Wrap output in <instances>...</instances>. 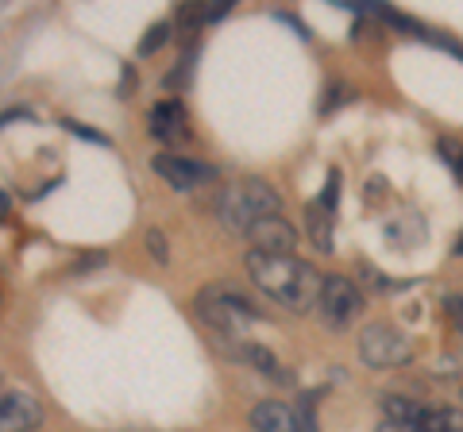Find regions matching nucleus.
<instances>
[{
    "instance_id": "obj_1",
    "label": "nucleus",
    "mask_w": 463,
    "mask_h": 432,
    "mask_svg": "<svg viewBox=\"0 0 463 432\" xmlns=\"http://www.w3.org/2000/svg\"><path fill=\"white\" fill-rule=\"evenodd\" d=\"M248 275H251V282L267 297H274L279 305L294 309V313H306L313 305H321L325 278L317 275V267H309L306 258H298V255H263V251H251L248 255Z\"/></svg>"
},
{
    "instance_id": "obj_2",
    "label": "nucleus",
    "mask_w": 463,
    "mask_h": 432,
    "mask_svg": "<svg viewBox=\"0 0 463 432\" xmlns=\"http://www.w3.org/2000/svg\"><path fill=\"white\" fill-rule=\"evenodd\" d=\"M216 216H221V224L232 228V232H251L263 216H279V193L259 178H243L236 185H228V190H221Z\"/></svg>"
},
{
    "instance_id": "obj_3",
    "label": "nucleus",
    "mask_w": 463,
    "mask_h": 432,
    "mask_svg": "<svg viewBox=\"0 0 463 432\" xmlns=\"http://www.w3.org/2000/svg\"><path fill=\"white\" fill-rule=\"evenodd\" d=\"M359 359L374 371H394V367H405L413 359V343L405 333H398L394 324H367L359 333Z\"/></svg>"
},
{
    "instance_id": "obj_4",
    "label": "nucleus",
    "mask_w": 463,
    "mask_h": 432,
    "mask_svg": "<svg viewBox=\"0 0 463 432\" xmlns=\"http://www.w3.org/2000/svg\"><path fill=\"white\" fill-rule=\"evenodd\" d=\"M197 313L205 316L209 324L221 328V333H232V336L240 333L243 321H259V309L251 305L248 297L228 290V286H209V290L197 297Z\"/></svg>"
},
{
    "instance_id": "obj_5",
    "label": "nucleus",
    "mask_w": 463,
    "mask_h": 432,
    "mask_svg": "<svg viewBox=\"0 0 463 432\" xmlns=\"http://www.w3.org/2000/svg\"><path fill=\"white\" fill-rule=\"evenodd\" d=\"M321 321L328 328H352L355 316L364 313V294H359V286L344 275H328L325 278V290H321Z\"/></svg>"
},
{
    "instance_id": "obj_6",
    "label": "nucleus",
    "mask_w": 463,
    "mask_h": 432,
    "mask_svg": "<svg viewBox=\"0 0 463 432\" xmlns=\"http://www.w3.org/2000/svg\"><path fill=\"white\" fill-rule=\"evenodd\" d=\"M255 432H317L309 406H286V401H259L251 409Z\"/></svg>"
},
{
    "instance_id": "obj_7",
    "label": "nucleus",
    "mask_w": 463,
    "mask_h": 432,
    "mask_svg": "<svg viewBox=\"0 0 463 432\" xmlns=\"http://www.w3.org/2000/svg\"><path fill=\"white\" fill-rule=\"evenodd\" d=\"M155 174L170 182V190L178 193H194L205 182L216 178V170L209 163H197V158H182V155H155Z\"/></svg>"
},
{
    "instance_id": "obj_8",
    "label": "nucleus",
    "mask_w": 463,
    "mask_h": 432,
    "mask_svg": "<svg viewBox=\"0 0 463 432\" xmlns=\"http://www.w3.org/2000/svg\"><path fill=\"white\" fill-rule=\"evenodd\" d=\"M248 239L255 243V251H263V255H294L298 248V232H294V224L282 221V216H263Z\"/></svg>"
},
{
    "instance_id": "obj_9",
    "label": "nucleus",
    "mask_w": 463,
    "mask_h": 432,
    "mask_svg": "<svg viewBox=\"0 0 463 432\" xmlns=\"http://www.w3.org/2000/svg\"><path fill=\"white\" fill-rule=\"evenodd\" d=\"M43 425V406L32 394L8 390L0 401V432H32Z\"/></svg>"
},
{
    "instance_id": "obj_10",
    "label": "nucleus",
    "mask_w": 463,
    "mask_h": 432,
    "mask_svg": "<svg viewBox=\"0 0 463 432\" xmlns=\"http://www.w3.org/2000/svg\"><path fill=\"white\" fill-rule=\"evenodd\" d=\"M151 136L155 139H163V143H182V139H190V117H185V108H182V100H158V105L151 108Z\"/></svg>"
},
{
    "instance_id": "obj_11",
    "label": "nucleus",
    "mask_w": 463,
    "mask_h": 432,
    "mask_svg": "<svg viewBox=\"0 0 463 432\" xmlns=\"http://www.w3.org/2000/svg\"><path fill=\"white\" fill-rule=\"evenodd\" d=\"M421 432H463V409L459 406H425Z\"/></svg>"
},
{
    "instance_id": "obj_12",
    "label": "nucleus",
    "mask_w": 463,
    "mask_h": 432,
    "mask_svg": "<svg viewBox=\"0 0 463 432\" xmlns=\"http://www.w3.org/2000/svg\"><path fill=\"white\" fill-rule=\"evenodd\" d=\"M309 236L321 251H332V209H325L321 201L309 205Z\"/></svg>"
},
{
    "instance_id": "obj_13",
    "label": "nucleus",
    "mask_w": 463,
    "mask_h": 432,
    "mask_svg": "<svg viewBox=\"0 0 463 432\" xmlns=\"http://www.w3.org/2000/svg\"><path fill=\"white\" fill-rule=\"evenodd\" d=\"M440 155H444V163L456 170V178L463 182V143L459 139H440Z\"/></svg>"
},
{
    "instance_id": "obj_14",
    "label": "nucleus",
    "mask_w": 463,
    "mask_h": 432,
    "mask_svg": "<svg viewBox=\"0 0 463 432\" xmlns=\"http://www.w3.org/2000/svg\"><path fill=\"white\" fill-rule=\"evenodd\" d=\"M166 39H170V23H155L151 32H147V39L139 42V54H143V59H147V54H155V51L163 47Z\"/></svg>"
},
{
    "instance_id": "obj_15",
    "label": "nucleus",
    "mask_w": 463,
    "mask_h": 432,
    "mask_svg": "<svg viewBox=\"0 0 463 432\" xmlns=\"http://www.w3.org/2000/svg\"><path fill=\"white\" fill-rule=\"evenodd\" d=\"M444 305H448V316H452V324L459 328V333H463V294H456V297H448L444 301Z\"/></svg>"
},
{
    "instance_id": "obj_16",
    "label": "nucleus",
    "mask_w": 463,
    "mask_h": 432,
    "mask_svg": "<svg viewBox=\"0 0 463 432\" xmlns=\"http://www.w3.org/2000/svg\"><path fill=\"white\" fill-rule=\"evenodd\" d=\"M147 243H151V255H155V263H166V243H163V236L158 232H147Z\"/></svg>"
},
{
    "instance_id": "obj_17",
    "label": "nucleus",
    "mask_w": 463,
    "mask_h": 432,
    "mask_svg": "<svg viewBox=\"0 0 463 432\" xmlns=\"http://www.w3.org/2000/svg\"><path fill=\"white\" fill-rule=\"evenodd\" d=\"M66 127H70L74 136H85V139H93V143H105V136H97L93 127H85V124H66Z\"/></svg>"
},
{
    "instance_id": "obj_18",
    "label": "nucleus",
    "mask_w": 463,
    "mask_h": 432,
    "mask_svg": "<svg viewBox=\"0 0 463 432\" xmlns=\"http://www.w3.org/2000/svg\"><path fill=\"white\" fill-rule=\"evenodd\" d=\"M456 255H463V236H459V243H456Z\"/></svg>"
}]
</instances>
